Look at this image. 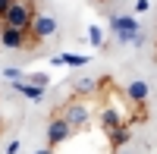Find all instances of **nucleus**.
Segmentation results:
<instances>
[{
    "label": "nucleus",
    "mask_w": 157,
    "mask_h": 154,
    "mask_svg": "<svg viewBox=\"0 0 157 154\" xmlns=\"http://www.w3.org/2000/svg\"><path fill=\"white\" fill-rule=\"evenodd\" d=\"M38 16V0H10V10L0 25H6V29H19V32H29L32 22Z\"/></svg>",
    "instance_id": "f257e3e1"
},
{
    "label": "nucleus",
    "mask_w": 157,
    "mask_h": 154,
    "mask_svg": "<svg viewBox=\"0 0 157 154\" xmlns=\"http://www.w3.org/2000/svg\"><path fill=\"white\" fill-rule=\"evenodd\" d=\"M60 117L66 120L75 132H82V129H88V123H91V107H88V101L72 98V101H66V104H63Z\"/></svg>",
    "instance_id": "f03ea898"
},
{
    "label": "nucleus",
    "mask_w": 157,
    "mask_h": 154,
    "mask_svg": "<svg viewBox=\"0 0 157 154\" xmlns=\"http://www.w3.org/2000/svg\"><path fill=\"white\" fill-rule=\"evenodd\" d=\"M57 32H60V22L50 16V13H38V16H35V22H32V29H29L32 47H38V44L50 41V38H57Z\"/></svg>",
    "instance_id": "7ed1b4c3"
},
{
    "label": "nucleus",
    "mask_w": 157,
    "mask_h": 154,
    "mask_svg": "<svg viewBox=\"0 0 157 154\" xmlns=\"http://www.w3.org/2000/svg\"><path fill=\"white\" fill-rule=\"evenodd\" d=\"M129 110H123V107H116L113 101H107L101 110H98V126L104 129V135H110L113 129H120V126H126L129 123V117H126Z\"/></svg>",
    "instance_id": "20e7f679"
},
{
    "label": "nucleus",
    "mask_w": 157,
    "mask_h": 154,
    "mask_svg": "<svg viewBox=\"0 0 157 154\" xmlns=\"http://www.w3.org/2000/svg\"><path fill=\"white\" fill-rule=\"evenodd\" d=\"M110 32L116 38V44H132V38L141 32V25L135 16H110Z\"/></svg>",
    "instance_id": "39448f33"
},
{
    "label": "nucleus",
    "mask_w": 157,
    "mask_h": 154,
    "mask_svg": "<svg viewBox=\"0 0 157 154\" xmlns=\"http://www.w3.org/2000/svg\"><path fill=\"white\" fill-rule=\"evenodd\" d=\"M75 135V129L60 117V113H54V117L47 120V148H57L63 142H69V138Z\"/></svg>",
    "instance_id": "423d86ee"
},
{
    "label": "nucleus",
    "mask_w": 157,
    "mask_h": 154,
    "mask_svg": "<svg viewBox=\"0 0 157 154\" xmlns=\"http://www.w3.org/2000/svg\"><path fill=\"white\" fill-rule=\"evenodd\" d=\"M0 47H3V50H29L32 47V38H29V32L0 25Z\"/></svg>",
    "instance_id": "0eeeda50"
},
{
    "label": "nucleus",
    "mask_w": 157,
    "mask_h": 154,
    "mask_svg": "<svg viewBox=\"0 0 157 154\" xmlns=\"http://www.w3.org/2000/svg\"><path fill=\"white\" fill-rule=\"evenodd\" d=\"M148 94H151V88H148V82H141V79H132V82L123 88V98L132 107H145L148 104Z\"/></svg>",
    "instance_id": "6e6552de"
},
{
    "label": "nucleus",
    "mask_w": 157,
    "mask_h": 154,
    "mask_svg": "<svg viewBox=\"0 0 157 154\" xmlns=\"http://www.w3.org/2000/svg\"><path fill=\"white\" fill-rule=\"evenodd\" d=\"M107 142H110V148H113V151H123L129 142H132V126L126 123V126H120V129H113V132L107 135Z\"/></svg>",
    "instance_id": "1a4fd4ad"
},
{
    "label": "nucleus",
    "mask_w": 157,
    "mask_h": 154,
    "mask_svg": "<svg viewBox=\"0 0 157 154\" xmlns=\"http://www.w3.org/2000/svg\"><path fill=\"white\" fill-rule=\"evenodd\" d=\"M13 91L22 94V98H29V101H41L44 98V88H38V85H29V82H13Z\"/></svg>",
    "instance_id": "9d476101"
},
{
    "label": "nucleus",
    "mask_w": 157,
    "mask_h": 154,
    "mask_svg": "<svg viewBox=\"0 0 157 154\" xmlns=\"http://www.w3.org/2000/svg\"><path fill=\"white\" fill-rule=\"evenodd\" d=\"M98 91V79H78L75 82V98H88Z\"/></svg>",
    "instance_id": "9b49d317"
},
{
    "label": "nucleus",
    "mask_w": 157,
    "mask_h": 154,
    "mask_svg": "<svg viewBox=\"0 0 157 154\" xmlns=\"http://www.w3.org/2000/svg\"><path fill=\"white\" fill-rule=\"evenodd\" d=\"M25 82H29V85H38V88H47V85H50V75H47V72H25Z\"/></svg>",
    "instance_id": "f8f14e48"
},
{
    "label": "nucleus",
    "mask_w": 157,
    "mask_h": 154,
    "mask_svg": "<svg viewBox=\"0 0 157 154\" xmlns=\"http://www.w3.org/2000/svg\"><path fill=\"white\" fill-rule=\"evenodd\" d=\"M85 63H88V57H85V54H63V66L78 69V66H85Z\"/></svg>",
    "instance_id": "ddd939ff"
},
{
    "label": "nucleus",
    "mask_w": 157,
    "mask_h": 154,
    "mask_svg": "<svg viewBox=\"0 0 157 154\" xmlns=\"http://www.w3.org/2000/svg\"><path fill=\"white\" fill-rule=\"evenodd\" d=\"M88 41H91V47H104V32H101V25H88Z\"/></svg>",
    "instance_id": "4468645a"
},
{
    "label": "nucleus",
    "mask_w": 157,
    "mask_h": 154,
    "mask_svg": "<svg viewBox=\"0 0 157 154\" xmlns=\"http://www.w3.org/2000/svg\"><path fill=\"white\" fill-rule=\"evenodd\" d=\"M3 75H6L10 82H22V79H25V72H22V69H16V66H10V69H3Z\"/></svg>",
    "instance_id": "2eb2a0df"
},
{
    "label": "nucleus",
    "mask_w": 157,
    "mask_h": 154,
    "mask_svg": "<svg viewBox=\"0 0 157 154\" xmlns=\"http://www.w3.org/2000/svg\"><path fill=\"white\" fill-rule=\"evenodd\" d=\"M19 148H22V145H19V138H13V142L6 145V154H19Z\"/></svg>",
    "instance_id": "dca6fc26"
},
{
    "label": "nucleus",
    "mask_w": 157,
    "mask_h": 154,
    "mask_svg": "<svg viewBox=\"0 0 157 154\" xmlns=\"http://www.w3.org/2000/svg\"><path fill=\"white\" fill-rule=\"evenodd\" d=\"M151 3H148V0H135V13H145Z\"/></svg>",
    "instance_id": "f3484780"
},
{
    "label": "nucleus",
    "mask_w": 157,
    "mask_h": 154,
    "mask_svg": "<svg viewBox=\"0 0 157 154\" xmlns=\"http://www.w3.org/2000/svg\"><path fill=\"white\" fill-rule=\"evenodd\" d=\"M6 10H10V0H0V22H3V16H6Z\"/></svg>",
    "instance_id": "a211bd4d"
},
{
    "label": "nucleus",
    "mask_w": 157,
    "mask_h": 154,
    "mask_svg": "<svg viewBox=\"0 0 157 154\" xmlns=\"http://www.w3.org/2000/svg\"><path fill=\"white\" fill-rule=\"evenodd\" d=\"M132 44H135V47H141V44H145V32H138V35L132 38Z\"/></svg>",
    "instance_id": "6ab92c4d"
},
{
    "label": "nucleus",
    "mask_w": 157,
    "mask_h": 154,
    "mask_svg": "<svg viewBox=\"0 0 157 154\" xmlns=\"http://www.w3.org/2000/svg\"><path fill=\"white\" fill-rule=\"evenodd\" d=\"M32 154H57V151H54V148H47V145H44V148H38V151H32Z\"/></svg>",
    "instance_id": "aec40b11"
},
{
    "label": "nucleus",
    "mask_w": 157,
    "mask_h": 154,
    "mask_svg": "<svg viewBox=\"0 0 157 154\" xmlns=\"http://www.w3.org/2000/svg\"><path fill=\"white\" fill-rule=\"evenodd\" d=\"M0 132H3V117H0Z\"/></svg>",
    "instance_id": "412c9836"
}]
</instances>
